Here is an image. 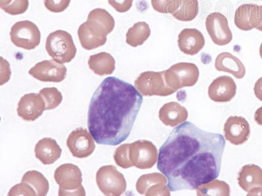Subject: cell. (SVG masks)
<instances>
[{"label": "cell", "instance_id": "cell-22", "mask_svg": "<svg viewBox=\"0 0 262 196\" xmlns=\"http://www.w3.org/2000/svg\"><path fill=\"white\" fill-rule=\"evenodd\" d=\"M215 67L217 71L230 74L238 79L244 78L246 74L245 67L242 62L229 53H222L217 56Z\"/></svg>", "mask_w": 262, "mask_h": 196}, {"label": "cell", "instance_id": "cell-1", "mask_svg": "<svg viewBox=\"0 0 262 196\" xmlns=\"http://www.w3.org/2000/svg\"><path fill=\"white\" fill-rule=\"evenodd\" d=\"M225 146L221 134L185 122L161 147L157 167L167 177L170 192L195 190L219 177Z\"/></svg>", "mask_w": 262, "mask_h": 196}, {"label": "cell", "instance_id": "cell-16", "mask_svg": "<svg viewBox=\"0 0 262 196\" xmlns=\"http://www.w3.org/2000/svg\"><path fill=\"white\" fill-rule=\"evenodd\" d=\"M227 141L235 145H241L248 141L250 135L249 122L242 116H230L224 127Z\"/></svg>", "mask_w": 262, "mask_h": 196}, {"label": "cell", "instance_id": "cell-25", "mask_svg": "<svg viewBox=\"0 0 262 196\" xmlns=\"http://www.w3.org/2000/svg\"><path fill=\"white\" fill-rule=\"evenodd\" d=\"M151 35L149 25L145 22H139L128 29L126 34V42L133 47L143 45Z\"/></svg>", "mask_w": 262, "mask_h": 196}, {"label": "cell", "instance_id": "cell-8", "mask_svg": "<svg viewBox=\"0 0 262 196\" xmlns=\"http://www.w3.org/2000/svg\"><path fill=\"white\" fill-rule=\"evenodd\" d=\"M10 38L17 47L33 50L40 43L41 32L31 21H19L11 28Z\"/></svg>", "mask_w": 262, "mask_h": 196}, {"label": "cell", "instance_id": "cell-40", "mask_svg": "<svg viewBox=\"0 0 262 196\" xmlns=\"http://www.w3.org/2000/svg\"><path fill=\"white\" fill-rule=\"evenodd\" d=\"M260 8H261V15H262V6H260ZM256 29L259 30V31L262 32V18H261L260 24L259 25V27L258 28H257Z\"/></svg>", "mask_w": 262, "mask_h": 196}, {"label": "cell", "instance_id": "cell-39", "mask_svg": "<svg viewBox=\"0 0 262 196\" xmlns=\"http://www.w3.org/2000/svg\"><path fill=\"white\" fill-rule=\"evenodd\" d=\"M12 0H0V8H3V7L8 6Z\"/></svg>", "mask_w": 262, "mask_h": 196}, {"label": "cell", "instance_id": "cell-19", "mask_svg": "<svg viewBox=\"0 0 262 196\" xmlns=\"http://www.w3.org/2000/svg\"><path fill=\"white\" fill-rule=\"evenodd\" d=\"M205 44L202 33L195 29H185L179 35L178 45L186 55L193 56L202 50Z\"/></svg>", "mask_w": 262, "mask_h": 196}, {"label": "cell", "instance_id": "cell-13", "mask_svg": "<svg viewBox=\"0 0 262 196\" xmlns=\"http://www.w3.org/2000/svg\"><path fill=\"white\" fill-rule=\"evenodd\" d=\"M30 76L42 82L60 83L67 76L65 65L54 60H43L37 63L29 71Z\"/></svg>", "mask_w": 262, "mask_h": 196}, {"label": "cell", "instance_id": "cell-12", "mask_svg": "<svg viewBox=\"0 0 262 196\" xmlns=\"http://www.w3.org/2000/svg\"><path fill=\"white\" fill-rule=\"evenodd\" d=\"M136 188L140 194L143 195H170L168 179L160 173L143 175L138 179Z\"/></svg>", "mask_w": 262, "mask_h": 196}, {"label": "cell", "instance_id": "cell-38", "mask_svg": "<svg viewBox=\"0 0 262 196\" xmlns=\"http://www.w3.org/2000/svg\"><path fill=\"white\" fill-rule=\"evenodd\" d=\"M255 121L258 125L262 126V107L256 110L254 115Z\"/></svg>", "mask_w": 262, "mask_h": 196}, {"label": "cell", "instance_id": "cell-30", "mask_svg": "<svg viewBox=\"0 0 262 196\" xmlns=\"http://www.w3.org/2000/svg\"><path fill=\"white\" fill-rule=\"evenodd\" d=\"M39 94L46 103V110H53L59 106L62 101L61 92L57 88H45L39 91Z\"/></svg>", "mask_w": 262, "mask_h": 196}, {"label": "cell", "instance_id": "cell-10", "mask_svg": "<svg viewBox=\"0 0 262 196\" xmlns=\"http://www.w3.org/2000/svg\"><path fill=\"white\" fill-rule=\"evenodd\" d=\"M206 29L210 38L216 45H228L233 39V34L225 15L219 12L210 14L206 19Z\"/></svg>", "mask_w": 262, "mask_h": 196}, {"label": "cell", "instance_id": "cell-9", "mask_svg": "<svg viewBox=\"0 0 262 196\" xmlns=\"http://www.w3.org/2000/svg\"><path fill=\"white\" fill-rule=\"evenodd\" d=\"M158 149L151 141L139 140L130 144L129 158L133 166L150 169L158 160Z\"/></svg>", "mask_w": 262, "mask_h": 196}, {"label": "cell", "instance_id": "cell-21", "mask_svg": "<svg viewBox=\"0 0 262 196\" xmlns=\"http://www.w3.org/2000/svg\"><path fill=\"white\" fill-rule=\"evenodd\" d=\"M35 155L44 165H51L59 159L62 149L52 138L39 140L35 146Z\"/></svg>", "mask_w": 262, "mask_h": 196}, {"label": "cell", "instance_id": "cell-41", "mask_svg": "<svg viewBox=\"0 0 262 196\" xmlns=\"http://www.w3.org/2000/svg\"><path fill=\"white\" fill-rule=\"evenodd\" d=\"M259 55H260V57L262 59V43L260 45V47H259Z\"/></svg>", "mask_w": 262, "mask_h": 196}, {"label": "cell", "instance_id": "cell-11", "mask_svg": "<svg viewBox=\"0 0 262 196\" xmlns=\"http://www.w3.org/2000/svg\"><path fill=\"white\" fill-rule=\"evenodd\" d=\"M95 139L88 130L82 128L72 131L67 144L74 157L84 158L92 155L95 149Z\"/></svg>", "mask_w": 262, "mask_h": 196}, {"label": "cell", "instance_id": "cell-36", "mask_svg": "<svg viewBox=\"0 0 262 196\" xmlns=\"http://www.w3.org/2000/svg\"><path fill=\"white\" fill-rule=\"evenodd\" d=\"M108 4L119 13H126L133 6V0H107Z\"/></svg>", "mask_w": 262, "mask_h": 196}, {"label": "cell", "instance_id": "cell-5", "mask_svg": "<svg viewBox=\"0 0 262 196\" xmlns=\"http://www.w3.org/2000/svg\"><path fill=\"white\" fill-rule=\"evenodd\" d=\"M135 86L144 96H168L177 91L166 83L165 71L143 72L136 79Z\"/></svg>", "mask_w": 262, "mask_h": 196}, {"label": "cell", "instance_id": "cell-18", "mask_svg": "<svg viewBox=\"0 0 262 196\" xmlns=\"http://www.w3.org/2000/svg\"><path fill=\"white\" fill-rule=\"evenodd\" d=\"M237 86L230 77L222 76L214 79L210 84L208 94L215 102H228L235 96Z\"/></svg>", "mask_w": 262, "mask_h": 196}, {"label": "cell", "instance_id": "cell-27", "mask_svg": "<svg viewBox=\"0 0 262 196\" xmlns=\"http://www.w3.org/2000/svg\"><path fill=\"white\" fill-rule=\"evenodd\" d=\"M198 13V0H180L179 8L172 15L180 21L189 22L195 19Z\"/></svg>", "mask_w": 262, "mask_h": 196}, {"label": "cell", "instance_id": "cell-37", "mask_svg": "<svg viewBox=\"0 0 262 196\" xmlns=\"http://www.w3.org/2000/svg\"><path fill=\"white\" fill-rule=\"evenodd\" d=\"M254 91L256 97L262 101V77L255 83Z\"/></svg>", "mask_w": 262, "mask_h": 196}, {"label": "cell", "instance_id": "cell-28", "mask_svg": "<svg viewBox=\"0 0 262 196\" xmlns=\"http://www.w3.org/2000/svg\"><path fill=\"white\" fill-rule=\"evenodd\" d=\"M199 196H229L230 195V187L224 181L213 180L209 183L202 184L196 189Z\"/></svg>", "mask_w": 262, "mask_h": 196}, {"label": "cell", "instance_id": "cell-2", "mask_svg": "<svg viewBox=\"0 0 262 196\" xmlns=\"http://www.w3.org/2000/svg\"><path fill=\"white\" fill-rule=\"evenodd\" d=\"M143 97L131 84L114 77L103 80L91 98L88 128L96 143L117 146L129 136Z\"/></svg>", "mask_w": 262, "mask_h": 196}, {"label": "cell", "instance_id": "cell-24", "mask_svg": "<svg viewBox=\"0 0 262 196\" xmlns=\"http://www.w3.org/2000/svg\"><path fill=\"white\" fill-rule=\"evenodd\" d=\"M88 65L95 74L100 76L111 75L116 69V61L114 57L111 54L105 52L91 55Z\"/></svg>", "mask_w": 262, "mask_h": 196}, {"label": "cell", "instance_id": "cell-29", "mask_svg": "<svg viewBox=\"0 0 262 196\" xmlns=\"http://www.w3.org/2000/svg\"><path fill=\"white\" fill-rule=\"evenodd\" d=\"M78 34L82 47L85 50L91 51L100 47L105 45L107 41V39L100 38L93 34L86 27L85 22L79 27Z\"/></svg>", "mask_w": 262, "mask_h": 196}, {"label": "cell", "instance_id": "cell-23", "mask_svg": "<svg viewBox=\"0 0 262 196\" xmlns=\"http://www.w3.org/2000/svg\"><path fill=\"white\" fill-rule=\"evenodd\" d=\"M238 183L245 192H249L255 188H262V169L258 165L248 164L238 173Z\"/></svg>", "mask_w": 262, "mask_h": 196}, {"label": "cell", "instance_id": "cell-20", "mask_svg": "<svg viewBox=\"0 0 262 196\" xmlns=\"http://www.w3.org/2000/svg\"><path fill=\"white\" fill-rule=\"evenodd\" d=\"M159 118L167 127H175L186 122L188 118V112L179 103H167L160 109Z\"/></svg>", "mask_w": 262, "mask_h": 196}, {"label": "cell", "instance_id": "cell-17", "mask_svg": "<svg viewBox=\"0 0 262 196\" xmlns=\"http://www.w3.org/2000/svg\"><path fill=\"white\" fill-rule=\"evenodd\" d=\"M261 18L260 6L256 4H245L238 7L236 10L234 22L238 29L250 31L259 27Z\"/></svg>", "mask_w": 262, "mask_h": 196}, {"label": "cell", "instance_id": "cell-6", "mask_svg": "<svg viewBox=\"0 0 262 196\" xmlns=\"http://www.w3.org/2000/svg\"><path fill=\"white\" fill-rule=\"evenodd\" d=\"M199 78L200 70L192 63H178L165 71L166 83L169 87L177 90L195 85Z\"/></svg>", "mask_w": 262, "mask_h": 196}, {"label": "cell", "instance_id": "cell-33", "mask_svg": "<svg viewBox=\"0 0 262 196\" xmlns=\"http://www.w3.org/2000/svg\"><path fill=\"white\" fill-rule=\"evenodd\" d=\"M29 6V0H12L8 6L3 7L1 9L9 15H18L25 13Z\"/></svg>", "mask_w": 262, "mask_h": 196}, {"label": "cell", "instance_id": "cell-31", "mask_svg": "<svg viewBox=\"0 0 262 196\" xmlns=\"http://www.w3.org/2000/svg\"><path fill=\"white\" fill-rule=\"evenodd\" d=\"M130 144H123L117 148L114 155L115 162L118 166L128 169L133 167L129 158Z\"/></svg>", "mask_w": 262, "mask_h": 196}, {"label": "cell", "instance_id": "cell-4", "mask_svg": "<svg viewBox=\"0 0 262 196\" xmlns=\"http://www.w3.org/2000/svg\"><path fill=\"white\" fill-rule=\"evenodd\" d=\"M54 178L59 185L58 195L85 196V189L82 185V173L80 169L72 163L60 165L55 170Z\"/></svg>", "mask_w": 262, "mask_h": 196}, {"label": "cell", "instance_id": "cell-32", "mask_svg": "<svg viewBox=\"0 0 262 196\" xmlns=\"http://www.w3.org/2000/svg\"><path fill=\"white\" fill-rule=\"evenodd\" d=\"M180 0H151L154 10L160 13L172 15L179 8Z\"/></svg>", "mask_w": 262, "mask_h": 196}, {"label": "cell", "instance_id": "cell-14", "mask_svg": "<svg viewBox=\"0 0 262 196\" xmlns=\"http://www.w3.org/2000/svg\"><path fill=\"white\" fill-rule=\"evenodd\" d=\"M86 27L93 34L100 38L107 39V36L113 31L115 20L113 16L104 9H93L89 14Z\"/></svg>", "mask_w": 262, "mask_h": 196}, {"label": "cell", "instance_id": "cell-34", "mask_svg": "<svg viewBox=\"0 0 262 196\" xmlns=\"http://www.w3.org/2000/svg\"><path fill=\"white\" fill-rule=\"evenodd\" d=\"M71 0H43L44 6L53 13H61L69 8Z\"/></svg>", "mask_w": 262, "mask_h": 196}, {"label": "cell", "instance_id": "cell-7", "mask_svg": "<svg viewBox=\"0 0 262 196\" xmlns=\"http://www.w3.org/2000/svg\"><path fill=\"white\" fill-rule=\"evenodd\" d=\"M96 181L100 190L107 196H119L125 193L127 182L114 165H104L98 169Z\"/></svg>", "mask_w": 262, "mask_h": 196}, {"label": "cell", "instance_id": "cell-3", "mask_svg": "<svg viewBox=\"0 0 262 196\" xmlns=\"http://www.w3.org/2000/svg\"><path fill=\"white\" fill-rule=\"evenodd\" d=\"M46 49L53 60L60 64L71 62L77 53L71 35L64 30H57L49 35Z\"/></svg>", "mask_w": 262, "mask_h": 196}, {"label": "cell", "instance_id": "cell-26", "mask_svg": "<svg viewBox=\"0 0 262 196\" xmlns=\"http://www.w3.org/2000/svg\"><path fill=\"white\" fill-rule=\"evenodd\" d=\"M21 182L31 186L37 196H45L48 194L49 182L41 173L37 171L28 172L23 176Z\"/></svg>", "mask_w": 262, "mask_h": 196}, {"label": "cell", "instance_id": "cell-15", "mask_svg": "<svg viewBox=\"0 0 262 196\" xmlns=\"http://www.w3.org/2000/svg\"><path fill=\"white\" fill-rule=\"evenodd\" d=\"M46 110V103L40 94L30 93L20 98L18 104V116L26 121H35Z\"/></svg>", "mask_w": 262, "mask_h": 196}, {"label": "cell", "instance_id": "cell-35", "mask_svg": "<svg viewBox=\"0 0 262 196\" xmlns=\"http://www.w3.org/2000/svg\"><path fill=\"white\" fill-rule=\"evenodd\" d=\"M9 196L14 195H36V193L34 189L29 184L21 182V183L16 184L11 189L8 193Z\"/></svg>", "mask_w": 262, "mask_h": 196}]
</instances>
